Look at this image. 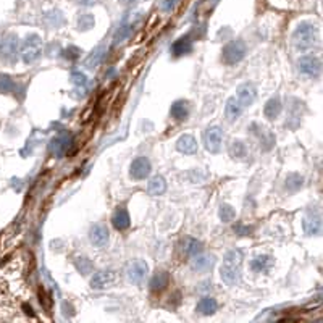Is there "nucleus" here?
Listing matches in <instances>:
<instances>
[{"label": "nucleus", "mask_w": 323, "mask_h": 323, "mask_svg": "<svg viewBox=\"0 0 323 323\" xmlns=\"http://www.w3.org/2000/svg\"><path fill=\"white\" fill-rule=\"evenodd\" d=\"M238 101L241 102L243 107H249V105L255 101V96H257V91H255V86L251 84V83H244L238 86Z\"/></svg>", "instance_id": "nucleus-12"}, {"label": "nucleus", "mask_w": 323, "mask_h": 323, "mask_svg": "<svg viewBox=\"0 0 323 323\" xmlns=\"http://www.w3.org/2000/svg\"><path fill=\"white\" fill-rule=\"evenodd\" d=\"M272 265H273V258L270 255H257L254 260L251 262L252 272H255V273H267L270 272Z\"/></svg>", "instance_id": "nucleus-18"}, {"label": "nucleus", "mask_w": 323, "mask_h": 323, "mask_svg": "<svg viewBox=\"0 0 323 323\" xmlns=\"http://www.w3.org/2000/svg\"><path fill=\"white\" fill-rule=\"evenodd\" d=\"M147 272H149L147 263H145L144 260H141V258H138V260H133L128 265V270H126L129 281L134 283V285H141V283H143L144 278L147 277Z\"/></svg>", "instance_id": "nucleus-7"}, {"label": "nucleus", "mask_w": 323, "mask_h": 323, "mask_svg": "<svg viewBox=\"0 0 323 323\" xmlns=\"http://www.w3.org/2000/svg\"><path fill=\"white\" fill-rule=\"evenodd\" d=\"M15 89H16L15 81L7 74H0V92L11 94V92H15Z\"/></svg>", "instance_id": "nucleus-28"}, {"label": "nucleus", "mask_w": 323, "mask_h": 323, "mask_svg": "<svg viewBox=\"0 0 323 323\" xmlns=\"http://www.w3.org/2000/svg\"><path fill=\"white\" fill-rule=\"evenodd\" d=\"M241 113H243V105L238 101L236 97H230L226 101V107H225V116L228 121H234L238 120Z\"/></svg>", "instance_id": "nucleus-17"}, {"label": "nucleus", "mask_w": 323, "mask_h": 323, "mask_svg": "<svg viewBox=\"0 0 323 323\" xmlns=\"http://www.w3.org/2000/svg\"><path fill=\"white\" fill-rule=\"evenodd\" d=\"M89 239L94 246H97V248H104V246H107L108 243V230L105 225H94L92 230L89 233Z\"/></svg>", "instance_id": "nucleus-13"}, {"label": "nucleus", "mask_w": 323, "mask_h": 323, "mask_svg": "<svg viewBox=\"0 0 323 323\" xmlns=\"http://www.w3.org/2000/svg\"><path fill=\"white\" fill-rule=\"evenodd\" d=\"M102 52H104V47H97V49L94 50V54L87 58L86 67L87 68H96V65L101 62V58H102Z\"/></svg>", "instance_id": "nucleus-33"}, {"label": "nucleus", "mask_w": 323, "mask_h": 323, "mask_svg": "<svg viewBox=\"0 0 323 323\" xmlns=\"http://www.w3.org/2000/svg\"><path fill=\"white\" fill-rule=\"evenodd\" d=\"M129 173L134 179H144L147 178L150 173V162L147 157H138L134 158L131 167H129Z\"/></svg>", "instance_id": "nucleus-10"}, {"label": "nucleus", "mask_w": 323, "mask_h": 323, "mask_svg": "<svg viewBox=\"0 0 323 323\" xmlns=\"http://www.w3.org/2000/svg\"><path fill=\"white\" fill-rule=\"evenodd\" d=\"M302 228L304 233L309 234V236H319L322 233V216L319 212H312L309 214L302 221Z\"/></svg>", "instance_id": "nucleus-11"}, {"label": "nucleus", "mask_w": 323, "mask_h": 323, "mask_svg": "<svg viewBox=\"0 0 323 323\" xmlns=\"http://www.w3.org/2000/svg\"><path fill=\"white\" fill-rule=\"evenodd\" d=\"M228 150H230V155L233 158H244L248 155V149H246V144L243 141H233Z\"/></svg>", "instance_id": "nucleus-26"}, {"label": "nucleus", "mask_w": 323, "mask_h": 323, "mask_svg": "<svg viewBox=\"0 0 323 323\" xmlns=\"http://www.w3.org/2000/svg\"><path fill=\"white\" fill-rule=\"evenodd\" d=\"M113 280L115 275L110 270H107V272H97L91 280V287L92 289H104V287H108L113 283Z\"/></svg>", "instance_id": "nucleus-14"}, {"label": "nucleus", "mask_w": 323, "mask_h": 323, "mask_svg": "<svg viewBox=\"0 0 323 323\" xmlns=\"http://www.w3.org/2000/svg\"><path fill=\"white\" fill-rule=\"evenodd\" d=\"M128 34H129V25H126V21H123L121 26L118 28V31H116V34H115V37H113L115 44H120L123 39H126Z\"/></svg>", "instance_id": "nucleus-35"}, {"label": "nucleus", "mask_w": 323, "mask_h": 323, "mask_svg": "<svg viewBox=\"0 0 323 323\" xmlns=\"http://www.w3.org/2000/svg\"><path fill=\"white\" fill-rule=\"evenodd\" d=\"M281 110H283L281 101H280L278 97H273V99H270V101L267 102L263 113H265V116H267L268 120H275V118H278V116H280Z\"/></svg>", "instance_id": "nucleus-22"}, {"label": "nucleus", "mask_w": 323, "mask_h": 323, "mask_svg": "<svg viewBox=\"0 0 323 323\" xmlns=\"http://www.w3.org/2000/svg\"><path fill=\"white\" fill-rule=\"evenodd\" d=\"M246 44L243 40H231L230 44L225 45L223 49V60H225L228 65H234V63H239L243 58L246 57Z\"/></svg>", "instance_id": "nucleus-5"}, {"label": "nucleus", "mask_w": 323, "mask_h": 323, "mask_svg": "<svg viewBox=\"0 0 323 323\" xmlns=\"http://www.w3.org/2000/svg\"><path fill=\"white\" fill-rule=\"evenodd\" d=\"M285 186H286V189L289 191V192H297L304 186V178H302L301 175H297V173H291V175L286 176Z\"/></svg>", "instance_id": "nucleus-25"}, {"label": "nucleus", "mask_w": 323, "mask_h": 323, "mask_svg": "<svg viewBox=\"0 0 323 323\" xmlns=\"http://www.w3.org/2000/svg\"><path fill=\"white\" fill-rule=\"evenodd\" d=\"M299 70L301 73L305 76H310V78H317L322 72V62L319 57L315 55H304L299 60Z\"/></svg>", "instance_id": "nucleus-8"}, {"label": "nucleus", "mask_w": 323, "mask_h": 323, "mask_svg": "<svg viewBox=\"0 0 323 323\" xmlns=\"http://www.w3.org/2000/svg\"><path fill=\"white\" fill-rule=\"evenodd\" d=\"M170 283V277L167 272H157L150 280V291L152 292H160L163 289H167V286Z\"/></svg>", "instance_id": "nucleus-20"}, {"label": "nucleus", "mask_w": 323, "mask_h": 323, "mask_svg": "<svg viewBox=\"0 0 323 323\" xmlns=\"http://www.w3.org/2000/svg\"><path fill=\"white\" fill-rule=\"evenodd\" d=\"M94 26V18H92V15L89 13H83L78 18V29H81V31H87V29H91Z\"/></svg>", "instance_id": "nucleus-31"}, {"label": "nucleus", "mask_w": 323, "mask_h": 323, "mask_svg": "<svg viewBox=\"0 0 323 323\" xmlns=\"http://www.w3.org/2000/svg\"><path fill=\"white\" fill-rule=\"evenodd\" d=\"M72 83H73L76 87H79L81 91H86V86H87V78H86V74L79 73V72L72 73Z\"/></svg>", "instance_id": "nucleus-32"}, {"label": "nucleus", "mask_w": 323, "mask_h": 323, "mask_svg": "<svg viewBox=\"0 0 323 323\" xmlns=\"http://www.w3.org/2000/svg\"><path fill=\"white\" fill-rule=\"evenodd\" d=\"M212 265V260H209V257H199V255H194V262H192V267L196 270H205V268H210Z\"/></svg>", "instance_id": "nucleus-34"}, {"label": "nucleus", "mask_w": 323, "mask_h": 323, "mask_svg": "<svg viewBox=\"0 0 323 323\" xmlns=\"http://www.w3.org/2000/svg\"><path fill=\"white\" fill-rule=\"evenodd\" d=\"M74 265L76 268L79 270V273L81 275H89L92 272V263L89 258H86V257H76L74 258Z\"/></svg>", "instance_id": "nucleus-29"}, {"label": "nucleus", "mask_w": 323, "mask_h": 323, "mask_svg": "<svg viewBox=\"0 0 323 323\" xmlns=\"http://www.w3.org/2000/svg\"><path fill=\"white\" fill-rule=\"evenodd\" d=\"M216 309H218V304H216L214 297H209V296L202 297L197 304V312L201 315H212L216 312Z\"/></svg>", "instance_id": "nucleus-21"}, {"label": "nucleus", "mask_w": 323, "mask_h": 323, "mask_svg": "<svg viewBox=\"0 0 323 323\" xmlns=\"http://www.w3.org/2000/svg\"><path fill=\"white\" fill-rule=\"evenodd\" d=\"M218 216L223 223H230L236 218V210H234L230 204H221L218 210Z\"/></svg>", "instance_id": "nucleus-27"}, {"label": "nucleus", "mask_w": 323, "mask_h": 323, "mask_svg": "<svg viewBox=\"0 0 323 323\" xmlns=\"http://www.w3.org/2000/svg\"><path fill=\"white\" fill-rule=\"evenodd\" d=\"M292 40H294L296 47H299V49H309L317 40V28L312 23L307 21L299 23L296 31L292 33Z\"/></svg>", "instance_id": "nucleus-2"}, {"label": "nucleus", "mask_w": 323, "mask_h": 323, "mask_svg": "<svg viewBox=\"0 0 323 323\" xmlns=\"http://www.w3.org/2000/svg\"><path fill=\"white\" fill-rule=\"evenodd\" d=\"M42 54V40L37 34H29L25 37L20 47V55L25 63H33Z\"/></svg>", "instance_id": "nucleus-3"}, {"label": "nucleus", "mask_w": 323, "mask_h": 323, "mask_svg": "<svg viewBox=\"0 0 323 323\" xmlns=\"http://www.w3.org/2000/svg\"><path fill=\"white\" fill-rule=\"evenodd\" d=\"M111 225H113L118 231L128 230L129 225H131V218H129V214L126 212V209H116V212L111 216Z\"/></svg>", "instance_id": "nucleus-15"}, {"label": "nucleus", "mask_w": 323, "mask_h": 323, "mask_svg": "<svg viewBox=\"0 0 323 323\" xmlns=\"http://www.w3.org/2000/svg\"><path fill=\"white\" fill-rule=\"evenodd\" d=\"M176 149L179 152H183L186 155H191V154H196L197 152V141L194 139L189 134H184V136H181L178 139V143H176Z\"/></svg>", "instance_id": "nucleus-16"}, {"label": "nucleus", "mask_w": 323, "mask_h": 323, "mask_svg": "<svg viewBox=\"0 0 323 323\" xmlns=\"http://www.w3.org/2000/svg\"><path fill=\"white\" fill-rule=\"evenodd\" d=\"M72 145H73V136L68 131H62V133H58L55 138L50 139L49 150H50V154L62 158L68 154L70 149H72Z\"/></svg>", "instance_id": "nucleus-4"}, {"label": "nucleus", "mask_w": 323, "mask_h": 323, "mask_svg": "<svg viewBox=\"0 0 323 323\" xmlns=\"http://www.w3.org/2000/svg\"><path fill=\"white\" fill-rule=\"evenodd\" d=\"M147 191H149L150 196H162V194L167 191L165 179H163L162 176H154V178L149 181Z\"/></svg>", "instance_id": "nucleus-24"}, {"label": "nucleus", "mask_w": 323, "mask_h": 323, "mask_svg": "<svg viewBox=\"0 0 323 323\" xmlns=\"http://www.w3.org/2000/svg\"><path fill=\"white\" fill-rule=\"evenodd\" d=\"M118 2H120V3H123V5H128V3H131L133 0H118Z\"/></svg>", "instance_id": "nucleus-38"}, {"label": "nucleus", "mask_w": 323, "mask_h": 323, "mask_svg": "<svg viewBox=\"0 0 323 323\" xmlns=\"http://www.w3.org/2000/svg\"><path fill=\"white\" fill-rule=\"evenodd\" d=\"M79 55H81V49H78V47H74V45L68 47V49L63 50V57L68 58V60H76Z\"/></svg>", "instance_id": "nucleus-36"}, {"label": "nucleus", "mask_w": 323, "mask_h": 323, "mask_svg": "<svg viewBox=\"0 0 323 323\" xmlns=\"http://www.w3.org/2000/svg\"><path fill=\"white\" fill-rule=\"evenodd\" d=\"M223 129L220 126H210L205 129L204 133V145L205 149L212 154H218L221 150V144H223Z\"/></svg>", "instance_id": "nucleus-6"}, {"label": "nucleus", "mask_w": 323, "mask_h": 323, "mask_svg": "<svg viewBox=\"0 0 323 323\" xmlns=\"http://www.w3.org/2000/svg\"><path fill=\"white\" fill-rule=\"evenodd\" d=\"M18 54V37L15 34H8L0 44V57L7 62H15Z\"/></svg>", "instance_id": "nucleus-9"}, {"label": "nucleus", "mask_w": 323, "mask_h": 323, "mask_svg": "<svg viewBox=\"0 0 323 323\" xmlns=\"http://www.w3.org/2000/svg\"><path fill=\"white\" fill-rule=\"evenodd\" d=\"M186 252H187V254H189L191 257L201 254V252H202V244H201V241H196V239H187V244H186Z\"/></svg>", "instance_id": "nucleus-30"}, {"label": "nucleus", "mask_w": 323, "mask_h": 323, "mask_svg": "<svg viewBox=\"0 0 323 323\" xmlns=\"http://www.w3.org/2000/svg\"><path fill=\"white\" fill-rule=\"evenodd\" d=\"M170 113L175 120H186V116L189 115V104L186 101H176L173 102L172 105V110H170Z\"/></svg>", "instance_id": "nucleus-23"}, {"label": "nucleus", "mask_w": 323, "mask_h": 323, "mask_svg": "<svg viewBox=\"0 0 323 323\" xmlns=\"http://www.w3.org/2000/svg\"><path fill=\"white\" fill-rule=\"evenodd\" d=\"M192 50V40L189 36H183L179 37L178 40H175L173 45H172V54L175 57H181V55H186L189 54Z\"/></svg>", "instance_id": "nucleus-19"}, {"label": "nucleus", "mask_w": 323, "mask_h": 323, "mask_svg": "<svg viewBox=\"0 0 323 323\" xmlns=\"http://www.w3.org/2000/svg\"><path fill=\"white\" fill-rule=\"evenodd\" d=\"M243 260H244L243 251L231 249L226 252L225 257H223V263L220 268V277L223 280V283L228 286H234L239 283Z\"/></svg>", "instance_id": "nucleus-1"}, {"label": "nucleus", "mask_w": 323, "mask_h": 323, "mask_svg": "<svg viewBox=\"0 0 323 323\" xmlns=\"http://www.w3.org/2000/svg\"><path fill=\"white\" fill-rule=\"evenodd\" d=\"M176 3H178V0H163L162 5H160V8L163 11H172L176 7Z\"/></svg>", "instance_id": "nucleus-37"}]
</instances>
